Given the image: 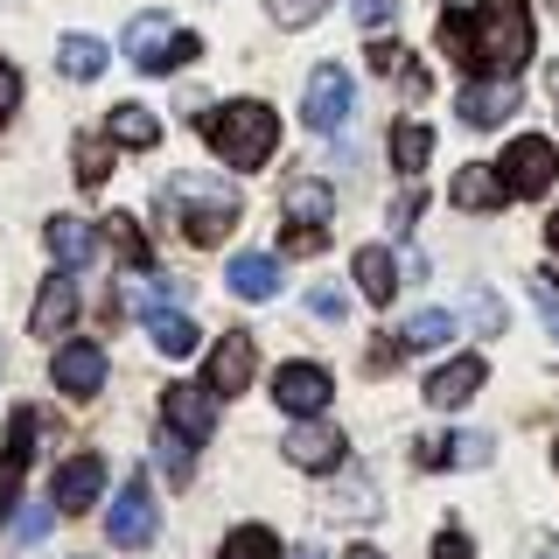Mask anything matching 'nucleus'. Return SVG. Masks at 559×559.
Instances as JSON below:
<instances>
[{
    "label": "nucleus",
    "instance_id": "nucleus-1",
    "mask_svg": "<svg viewBox=\"0 0 559 559\" xmlns=\"http://www.w3.org/2000/svg\"><path fill=\"white\" fill-rule=\"evenodd\" d=\"M524 57H532V8L524 0H483L468 14V43H462V70L476 78H518Z\"/></svg>",
    "mask_w": 559,
    "mask_h": 559
},
{
    "label": "nucleus",
    "instance_id": "nucleus-2",
    "mask_svg": "<svg viewBox=\"0 0 559 559\" xmlns=\"http://www.w3.org/2000/svg\"><path fill=\"white\" fill-rule=\"evenodd\" d=\"M203 133H210V147H217L224 168H259L280 147V119H273V105H259V98L203 112Z\"/></svg>",
    "mask_w": 559,
    "mask_h": 559
},
{
    "label": "nucleus",
    "instance_id": "nucleus-3",
    "mask_svg": "<svg viewBox=\"0 0 559 559\" xmlns=\"http://www.w3.org/2000/svg\"><path fill=\"white\" fill-rule=\"evenodd\" d=\"M349 105H357V84H349V70H343V63H314L308 98H301L308 133H336L343 119H349Z\"/></svg>",
    "mask_w": 559,
    "mask_h": 559
},
{
    "label": "nucleus",
    "instance_id": "nucleus-4",
    "mask_svg": "<svg viewBox=\"0 0 559 559\" xmlns=\"http://www.w3.org/2000/svg\"><path fill=\"white\" fill-rule=\"evenodd\" d=\"M503 182H511V197H546L552 189V175H559V154H552V140H538V133H518L511 147H503Z\"/></svg>",
    "mask_w": 559,
    "mask_h": 559
},
{
    "label": "nucleus",
    "instance_id": "nucleus-5",
    "mask_svg": "<svg viewBox=\"0 0 559 559\" xmlns=\"http://www.w3.org/2000/svg\"><path fill=\"white\" fill-rule=\"evenodd\" d=\"M105 538H112V546H127V552L154 546V497H147V483H140V476L112 497V511H105Z\"/></svg>",
    "mask_w": 559,
    "mask_h": 559
},
{
    "label": "nucleus",
    "instance_id": "nucleus-6",
    "mask_svg": "<svg viewBox=\"0 0 559 559\" xmlns=\"http://www.w3.org/2000/svg\"><path fill=\"white\" fill-rule=\"evenodd\" d=\"M127 57L147 70V78H162V70L182 63V35L168 28V14H133V28H127Z\"/></svg>",
    "mask_w": 559,
    "mask_h": 559
},
{
    "label": "nucleus",
    "instance_id": "nucleus-7",
    "mask_svg": "<svg viewBox=\"0 0 559 559\" xmlns=\"http://www.w3.org/2000/svg\"><path fill=\"white\" fill-rule=\"evenodd\" d=\"M162 419L182 433V441H210V427H217V392H210V384H168Z\"/></svg>",
    "mask_w": 559,
    "mask_h": 559
},
{
    "label": "nucleus",
    "instance_id": "nucleus-8",
    "mask_svg": "<svg viewBox=\"0 0 559 559\" xmlns=\"http://www.w3.org/2000/svg\"><path fill=\"white\" fill-rule=\"evenodd\" d=\"M49 371H57V384L70 399H98L105 392V349L92 343V336H70L63 349H57V364H49Z\"/></svg>",
    "mask_w": 559,
    "mask_h": 559
},
{
    "label": "nucleus",
    "instance_id": "nucleus-9",
    "mask_svg": "<svg viewBox=\"0 0 559 559\" xmlns=\"http://www.w3.org/2000/svg\"><path fill=\"white\" fill-rule=\"evenodd\" d=\"M329 392H336V384H329L322 364H280V371H273V399H280V406H287L294 419L322 413V406H329Z\"/></svg>",
    "mask_w": 559,
    "mask_h": 559
},
{
    "label": "nucleus",
    "instance_id": "nucleus-10",
    "mask_svg": "<svg viewBox=\"0 0 559 559\" xmlns=\"http://www.w3.org/2000/svg\"><path fill=\"white\" fill-rule=\"evenodd\" d=\"M518 112V78H476L462 84V119L468 127H503Z\"/></svg>",
    "mask_w": 559,
    "mask_h": 559
},
{
    "label": "nucleus",
    "instance_id": "nucleus-11",
    "mask_svg": "<svg viewBox=\"0 0 559 559\" xmlns=\"http://www.w3.org/2000/svg\"><path fill=\"white\" fill-rule=\"evenodd\" d=\"M252 371H259V349H252V336H224L217 349H210V392H217V399L245 392V384H252Z\"/></svg>",
    "mask_w": 559,
    "mask_h": 559
},
{
    "label": "nucleus",
    "instance_id": "nucleus-12",
    "mask_svg": "<svg viewBox=\"0 0 559 559\" xmlns=\"http://www.w3.org/2000/svg\"><path fill=\"white\" fill-rule=\"evenodd\" d=\"M343 448H349V441H343L336 427H322L314 413H308L301 427L287 433V454H294V468H314V476H322V468H336V462H343Z\"/></svg>",
    "mask_w": 559,
    "mask_h": 559
},
{
    "label": "nucleus",
    "instance_id": "nucleus-13",
    "mask_svg": "<svg viewBox=\"0 0 559 559\" xmlns=\"http://www.w3.org/2000/svg\"><path fill=\"white\" fill-rule=\"evenodd\" d=\"M28 454H35V413L22 406V413L8 419V454H0V503H8V518H14V497H22Z\"/></svg>",
    "mask_w": 559,
    "mask_h": 559
},
{
    "label": "nucleus",
    "instance_id": "nucleus-14",
    "mask_svg": "<svg viewBox=\"0 0 559 559\" xmlns=\"http://www.w3.org/2000/svg\"><path fill=\"white\" fill-rule=\"evenodd\" d=\"M105 497V462L98 454H78V462H63L57 468V511H92V503Z\"/></svg>",
    "mask_w": 559,
    "mask_h": 559
},
{
    "label": "nucleus",
    "instance_id": "nucleus-15",
    "mask_svg": "<svg viewBox=\"0 0 559 559\" xmlns=\"http://www.w3.org/2000/svg\"><path fill=\"white\" fill-rule=\"evenodd\" d=\"M483 392V357H454V364H441V371L427 378V399L441 413H454V406H468V399Z\"/></svg>",
    "mask_w": 559,
    "mask_h": 559
},
{
    "label": "nucleus",
    "instance_id": "nucleus-16",
    "mask_svg": "<svg viewBox=\"0 0 559 559\" xmlns=\"http://www.w3.org/2000/svg\"><path fill=\"white\" fill-rule=\"evenodd\" d=\"M49 252H57L63 273H84L98 259V231L84 217H57V224H49Z\"/></svg>",
    "mask_w": 559,
    "mask_h": 559
},
{
    "label": "nucleus",
    "instance_id": "nucleus-17",
    "mask_svg": "<svg viewBox=\"0 0 559 559\" xmlns=\"http://www.w3.org/2000/svg\"><path fill=\"white\" fill-rule=\"evenodd\" d=\"M182 224H189V245H217V238L238 224V203H231V197H197V189H189Z\"/></svg>",
    "mask_w": 559,
    "mask_h": 559
},
{
    "label": "nucleus",
    "instance_id": "nucleus-18",
    "mask_svg": "<svg viewBox=\"0 0 559 559\" xmlns=\"http://www.w3.org/2000/svg\"><path fill=\"white\" fill-rule=\"evenodd\" d=\"M70 314H78V273L43 280V301H35V336H63Z\"/></svg>",
    "mask_w": 559,
    "mask_h": 559
},
{
    "label": "nucleus",
    "instance_id": "nucleus-19",
    "mask_svg": "<svg viewBox=\"0 0 559 559\" xmlns=\"http://www.w3.org/2000/svg\"><path fill=\"white\" fill-rule=\"evenodd\" d=\"M224 280H231V294H238V301H273V294H280V266H273L266 252H238Z\"/></svg>",
    "mask_w": 559,
    "mask_h": 559
},
{
    "label": "nucleus",
    "instance_id": "nucleus-20",
    "mask_svg": "<svg viewBox=\"0 0 559 559\" xmlns=\"http://www.w3.org/2000/svg\"><path fill=\"white\" fill-rule=\"evenodd\" d=\"M503 197H511L503 168H483V162H468L462 175H454V203H462V210H497Z\"/></svg>",
    "mask_w": 559,
    "mask_h": 559
},
{
    "label": "nucleus",
    "instance_id": "nucleus-21",
    "mask_svg": "<svg viewBox=\"0 0 559 559\" xmlns=\"http://www.w3.org/2000/svg\"><path fill=\"white\" fill-rule=\"evenodd\" d=\"M357 287H364V301H371V308H384L399 294V266H392L384 245H364V252H357Z\"/></svg>",
    "mask_w": 559,
    "mask_h": 559
},
{
    "label": "nucleus",
    "instance_id": "nucleus-22",
    "mask_svg": "<svg viewBox=\"0 0 559 559\" xmlns=\"http://www.w3.org/2000/svg\"><path fill=\"white\" fill-rule=\"evenodd\" d=\"M147 336H154V349H162V357H189V349L203 343V329L189 322V314H175V308H154V314H147Z\"/></svg>",
    "mask_w": 559,
    "mask_h": 559
},
{
    "label": "nucleus",
    "instance_id": "nucleus-23",
    "mask_svg": "<svg viewBox=\"0 0 559 559\" xmlns=\"http://www.w3.org/2000/svg\"><path fill=\"white\" fill-rule=\"evenodd\" d=\"M105 133H112L119 147H154V140H162V119H154L147 105H112V119H105Z\"/></svg>",
    "mask_w": 559,
    "mask_h": 559
},
{
    "label": "nucleus",
    "instance_id": "nucleus-24",
    "mask_svg": "<svg viewBox=\"0 0 559 559\" xmlns=\"http://www.w3.org/2000/svg\"><path fill=\"white\" fill-rule=\"evenodd\" d=\"M329 210H336V197H329V182H314V175H301V182H287V217H294V224H329Z\"/></svg>",
    "mask_w": 559,
    "mask_h": 559
},
{
    "label": "nucleus",
    "instance_id": "nucleus-25",
    "mask_svg": "<svg viewBox=\"0 0 559 559\" xmlns=\"http://www.w3.org/2000/svg\"><path fill=\"white\" fill-rule=\"evenodd\" d=\"M57 70H63V78H78V84H92L98 70H105V43H98V35H70V43L57 49Z\"/></svg>",
    "mask_w": 559,
    "mask_h": 559
},
{
    "label": "nucleus",
    "instance_id": "nucleus-26",
    "mask_svg": "<svg viewBox=\"0 0 559 559\" xmlns=\"http://www.w3.org/2000/svg\"><path fill=\"white\" fill-rule=\"evenodd\" d=\"M448 336H454V314H441V308H419L413 322L399 329V343H406V349H441Z\"/></svg>",
    "mask_w": 559,
    "mask_h": 559
},
{
    "label": "nucleus",
    "instance_id": "nucleus-27",
    "mask_svg": "<svg viewBox=\"0 0 559 559\" xmlns=\"http://www.w3.org/2000/svg\"><path fill=\"white\" fill-rule=\"evenodd\" d=\"M224 559H280V538L266 524H238V532L224 538Z\"/></svg>",
    "mask_w": 559,
    "mask_h": 559
},
{
    "label": "nucleus",
    "instance_id": "nucleus-28",
    "mask_svg": "<svg viewBox=\"0 0 559 559\" xmlns=\"http://www.w3.org/2000/svg\"><path fill=\"white\" fill-rule=\"evenodd\" d=\"M427 154H433V133H427V127H399V133H392V162L406 168V175L427 168Z\"/></svg>",
    "mask_w": 559,
    "mask_h": 559
},
{
    "label": "nucleus",
    "instance_id": "nucleus-29",
    "mask_svg": "<svg viewBox=\"0 0 559 559\" xmlns=\"http://www.w3.org/2000/svg\"><path fill=\"white\" fill-rule=\"evenodd\" d=\"M105 175H112V140H78V182L98 189Z\"/></svg>",
    "mask_w": 559,
    "mask_h": 559
},
{
    "label": "nucleus",
    "instance_id": "nucleus-30",
    "mask_svg": "<svg viewBox=\"0 0 559 559\" xmlns=\"http://www.w3.org/2000/svg\"><path fill=\"white\" fill-rule=\"evenodd\" d=\"M49 524H57V497H49V503H22V511H14V538L35 546V538H49Z\"/></svg>",
    "mask_w": 559,
    "mask_h": 559
},
{
    "label": "nucleus",
    "instance_id": "nucleus-31",
    "mask_svg": "<svg viewBox=\"0 0 559 559\" xmlns=\"http://www.w3.org/2000/svg\"><path fill=\"white\" fill-rule=\"evenodd\" d=\"M154 462H162V476L168 483H189V441H182V433H162V441H154Z\"/></svg>",
    "mask_w": 559,
    "mask_h": 559
},
{
    "label": "nucleus",
    "instance_id": "nucleus-32",
    "mask_svg": "<svg viewBox=\"0 0 559 559\" xmlns=\"http://www.w3.org/2000/svg\"><path fill=\"white\" fill-rule=\"evenodd\" d=\"M112 245H119V259L147 266V238H140V224H133V217H112Z\"/></svg>",
    "mask_w": 559,
    "mask_h": 559
},
{
    "label": "nucleus",
    "instance_id": "nucleus-33",
    "mask_svg": "<svg viewBox=\"0 0 559 559\" xmlns=\"http://www.w3.org/2000/svg\"><path fill=\"white\" fill-rule=\"evenodd\" d=\"M280 245H287L294 259H314V252H322V245H329V231H322V224H301V231H294V224H287V238H280Z\"/></svg>",
    "mask_w": 559,
    "mask_h": 559
},
{
    "label": "nucleus",
    "instance_id": "nucleus-34",
    "mask_svg": "<svg viewBox=\"0 0 559 559\" xmlns=\"http://www.w3.org/2000/svg\"><path fill=\"white\" fill-rule=\"evenodd\" d=\"M314 14H322V0H273V22H287V28H308Z\"/></svg>",
    "mask_w": 559,
    "mask_h": 559
},
{
    "label": "nucleus",
    "instance_id": "nucleus-35",
    "mask_svg": "<svg viewBox=\"0 0 559 559\" xmlns=\"http://www.w3.org/2000/svg\"><path fill=\"white\" fill-rule=\"evenodd\" d=\"M14 98H22V78H14V63H0V127L14 119Z\"/></svg>",
    "mask_w": 559,
    "mask_h": 559
},
{
    "label": "nucleus",
    "instance_id": "nucleus-36",
    "mask_svg": "<svg viewBox=\"0 0 559 559\" xmlns=\"http://www.w3.org/2000/svg\"><path fill=\"white\" fill-rule=\"evenodd\" d=\"M392 14H399V0H357V22L364 28H384Z\"/></svg>",
    "mask_w": 559,
    "mask_h": 559
},
{
    "label": "nucleus",
    "instance_id": "nucleus-37",
    "mask_svg": "<svg viewBox=\"0 0 559 559\" xmlns=\"http://www.w3.org/2000/svg\"><path fill=\"white\" fill-rule=\"evenodd\" d=\"M468 552H476V546H468L462 532H441V538H433V559H468Z\"/></svg>",
    "mask_w": 559,
    "mask_h": 559
},
{
    "label": "nucleus",
    "instance_id": "nucleus-38",
    "mask_svg": "<svg viewBox=\"0 0 559 559\" xmlns=\"http://www.w3.org/2000/svg\"><path fill=\"white\" fill-rule=\"evenodd\" d=\"M546 238H552V252H559V210H552V224H546Z\"/></svg>",
    "mask_w": 559,
    "mask_h": 559
},
{
    "label": "nucleus",
    "instance_id": "nucleus-39",
    "mask_svg": "<svg viewBox=\"0 0 559 559\" xmlns=\"http://www.w3.org/2000/svg\"><path fill=\"white\" fill-rule=\"evenodd\" d=\"M349 559H384V552H371V546H357V552H349Z\"/></svg>",
    "mask_w": 559,
    "mask_h": 559
},
{
    "label": "nucleus",
    "instance_id": "nucleus-40",
    "mask_svg": "<svg viewBox=\"0 0 559 559\" xmlns=\"http://www.w3.org/2000/svg\"><path fill=\"white\" fill-rule=\"evenodd\" d=\"M294 559H314V552H294Z\"/></svg>",
    "mask_w": 559,
    "mask_h": 559
},
{
    "label": "nucleus",
    "instance_id": "nucleus-41",
    "mask_svg": "<svg viewBox=\"0 0 559 559\" xmlns=\"http://www.w3.org/2000/svg\"><path fill=\"white\" fill-rule=\"evenodd\" d=\"M552 462H559V454H552Z\"/></svg>",
    "mask_w": 559,
    "mask_h": 559
}]
</instances>
